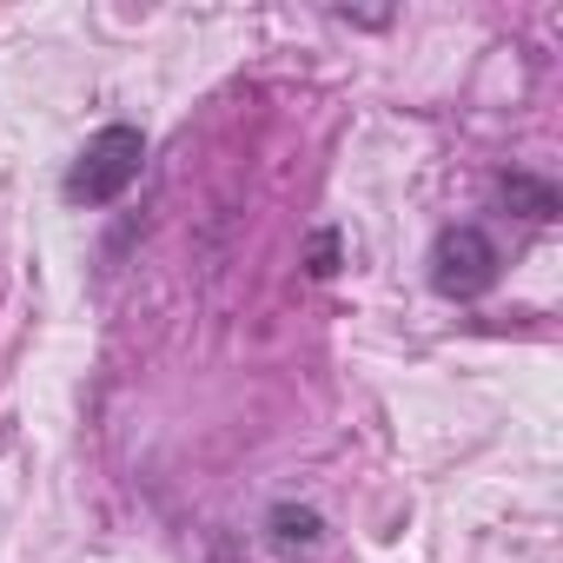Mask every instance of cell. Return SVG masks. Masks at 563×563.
Wrapping results in <instances>:
<instances>
[{
    "label": "cell",
    "mask_w": 563,
    "mask_h": 563,
    "mask_svg": "<svg viewBox=\"0 0 563 563\" xmlns=\"http://www.w3.org/2000/svg\"><path fill=\"white\" fill-rule=\"evenodd\" d=\"M497 199H504L517 219H530V225H550V219L563 212V192H556L550 179H537V173H504V179H497Z\"/></svg>",
    "instance_id": "4"
},
{
    "label": "cell",
    "mask_w": 563,
    "mask_h": 563,
    "mask_svg": "<svg viewBox=\"0 0 563 563\" xmlns=\"http://www.w3.org/2000/svg\"><path fill=\"white\" fill-rule=\"evenodd\" d=\"M497 272H504V252H497V239L484 232V225H444L438 239H431V292L438 299H484L490 286H497Z\"/></svg>",
    "instance_id": "2"
},
{
    "label": "cell",
    "mask_w": 563,
    "mask_h": 563,
    "mask_svg": "<svg viewBox=\"0 0 563 563\" xmlns=\"http://www.w3.org/2000/svg\"><path fill=\"white\" fill-rule=\"evenodd\" d=\"M312 272H319V278L339 272V232H319V239H312Z\"/></svg>",
    "instance_id": "5"
},
{
    "label": "cell",
    "mask_w": 563,
    "mask_h": 563,
    "mask_svg": "<svg viewBox=\"0 0 563 563\" xmlns=\"http://www.w3.org/2000/svg\"><path fill=\"white\" fill-rule=\"evenodd\" d=\"M265 537L278 556H299V550H319L325 543V517L312 504H272L265 510Z\"/></svg>",
    "instance_id": "3"
},
{
    "label": "cell",
    "mask_w": 563,
    "mask_h": 563,
    "mask_svg": "<svg viewBox=\"0 0 563 563\" xmlns=\"http://www.w3.org/2000/svg\"><path fill=\"white\" fill-rule=\"evenodd\" d=\"M140 166H146V133L126 126V120H113V126H100V133L74 153L60 192H67V206H87V212H93V206H113V199L140 179Z\"/></svg>",
    "instance_id": "1"
}]
</instances>
